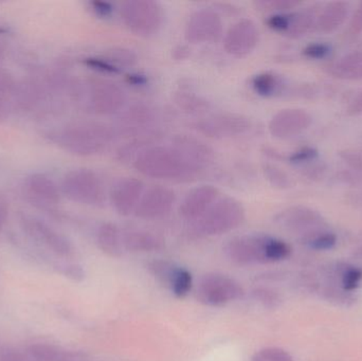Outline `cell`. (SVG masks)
<instances>
[{"label":"cell","mask_w":362,"mask_h":361,"mask_svg":"<svg viewBox=\"0 0 362 361\" xmlns=\"http://www.w3.org/2000/svg\"><path fill=\"white\" fill-rule=\"evenodd\" d=\"M176 103L189 112H199L208 108V103L204 100L185 93H181L176 97Z\"/></svg>","instance_id":"obj_36"},{"label":"cell","mask_w":362,"mask_h":361,"mask_svg":"<svg viewBox=\"0 0 362 361\" xmlns=\"http://www.w3.org/2000/svg\"><path fill=\"white\" fill-rule=\"evenodd\" d=\"M0 361H28L21 352L11 348H6L0 352Z\"/></svg>","instance_id":"obj_43"},{"label":"cell","mask_w":362,"mask_h":361,"mask_svg":"<svg viewBox=\"0 0 362 361\" xmlns=\"http://www.w3.org/2000/svg\"><path fill=\"white\" fill-rule=\"evenodd\" d=\"M194 126L206 137L225 139L247 133L251 129V121L243 114L221 112L198 121Z\"/></svg>","instance_id":"obj_11"},{"label":"cell","mask_w":362,"mask_h":361,"mask_svg":"<svg viewBox=\"0 0 362 361\" xmlns=\"http://www.w3.org/2000/svg\"><path fill=\"white\" fill-rule=\"evenodd\" d=\"M301 242L310 249L327 251L335 247L337 244V235L331 231L319 229L302 235Z\"/></svg>","instance_id":"obj_27"},{"label":"cell","mask_w":362,"mask_h":361,"mask_svg":"<svg viewBox=\"0 0 362 361\" xmlns=\"http://www.w3.org/2000/svg\"><path fill=\"white\" fill-rule=\"evenodd\" d=\"M303 55L310 59H327L332 52V47L327 42H310L308 46L304 47Z\"/></svg>","instance_id":"obj_38"},{"label":"cell","mask_w":362,"mask_h":361,"mask_svg":"<svg viewBox=\"0 0 362 361\" xmlns=\"http://www.w3.org/2000/svg\"><path fill=\"white\" fill-rule=\"evenodd\" d=\"M185 33L192 44L217 42L223 34V20L215 11L202 8L189 17Z\"/></svg>","instance_id":"obj_12"},{"label":"cell","mask_w":362,"mask_h":361,"mask_svg":"<svg viewBox=\"0 0 362 361\" xmlns=\"http://www.w3.org/2000/svg\"><path fill=\"white\" fill-rule=\"evenodd\" d=\"M350 4L346 1H332L321 11L316 19V29L322 33H332L346 23Z\"/></svg>","instance_id":"obj_22"},{"label":"cell","mask_w":362,"mask_h":361,"mask_svg":"<svg viewBox=\"0 0 362 361\" xmlns=\"http://www.w3.org/2000/svg\"><path fill=\"white\" fill-rule=\"evenodd\" d=\"M263 172L266 179L274 188L279 189V190H286L293 187L291 177L276 165L265 163L263 165Z\"/></svg>","instance_id":"obj_29"},{"label":"cell","mask_w":362,"mask_h":361,"mask_svg":"<svg viewBox=\"0 0 362 361\" xmlns=\"http://www.w3.org/2000/svg\"><path fill=\"white\" fill-rule=\"evenodd\" d=\"M123 247L131 252L159 251L165 247L163 237L144 229L132 228L122 230Z\"/></svg>","instance_id":"obj_21"},{"label":"cell","mask_w":362,"mask_h":361,"mask_svg":"<svg viewBox=\"0 0 362 361\" xmlns=\"http://www.w3.org/2000/svg\"><path fill=\"white\" fill-rule=\"evenodd\" d=\"M195 295L202 304L221 307L243 299L245 290L233 278L223 273H211L200 278Z\"/></svg>","instance_id":"obj_7"},{"label":"cell","mask_w":362,"mask_h":361,"mask_svg":"<svg viewBox=\"0 0 362 361\" xmlns=\"http://www.w3.org/2000/svg\"><path fill=\"white\" fill-rule=\"evenodd\" d=\"M253 300L259 302L267 309H276L281 304L280 295L276 290L267 288H257L251 292Z\"/></svg>","instance_id":"obj_30"},{"label":"cell","mask_w":362,"mask_h":361,"mask_svg":"<svg viewBox=\"0 0 362 361\" xmlns=\"http://www.w3.org/2000/svg\"><path fill=\"white\" fill-rule=\"evenodd\" d=\"M225 254L232 262L246 266L286 260L291 256V247L283 239L270 235H242L226 244Z\"/></svg>","instance_id":"obj_2"},{"label":"cell","mask_w":362,"mask_h":361,"mask_svg":"<svg viewBox=\"0 0 362 361\" xmlns=\"http://www.w3.org/2000/svg\"><path fill=\"white\" fill-rule=\"evenodd\" d=\"M319 158V150L313 146H305L291 153L288 157V161L291 165H306L314 162Z\"/></svg>","instance_id":"obj_37"},{"label":"cell","mask_w":362,"mask_h":361,"mask_svg":"<svg viewBox=\"0 0 362 361\" xmlns=\"http://www.w3.org/2000/svg\"><path fill=\"white\" fill-rule=\"evenodd\" d=\"M171 146L198 170L208 167L214 161L215 153L213 148L194 136L185 134L175 135L172 137Z\"/></svg>","instance_id":"obj_20"},{"label":"cell","mask_w":362,"mask_h":361,"mask_svg":"<svg viewBox=\"0 0 362 361\" xmlns=\"http://www.w3.org/2000/svg\"><path fill=\"white\" fill-rule=\"evenodd\" d=\"M349 32L352 35H358L362 32V2L359 4L358 8L353 15L352 19H351Z\"/></svg>","instance_id":"obj_42"},{"label":"cell","mask_w":362,"mask_h":361,"mask_svg":"<svg viewBox=\"0 0 362 361\" xmlns=\"http://www.w3.org/2000/svg\"><path fill=\"white\" fill-rule=\"evenodd\" d=\"M148 273L176 298L182 299L189 294L193 288L191 271L172 261L154 260L146 265Z\"/></svg>","instance_id":"obj_10"},{"label":"cell","mask_w":362,"mask_h":361,"mask_svg":"<svg viewBox=\"0 0 362 361\" xmlns=\"http://www.w3.org/2000/svg\"><path fill=\"white\" fill-rule=\"evenodd\" d=\"M85 65L90 67L91 69L97 70L102 73L118 74L120 73L121 69L117 67L115 64L108 59H100V57H88L85 59Z\"/></svg>","instance_id":"obj_40"},{"label":"cell","mask_w":362,"mask_h":361,"mask_svg":"<svg viewBox=\"0 0 362 361\" xmlns=\"http://www.w3.org/2000/svg\"><path fill=\"white\" fill-rule=\"evenodd\" d=\"M253 90L261 97H274L280 93L283 83L281 78L272 72H262L253 76L251 81Z\"/></svg>","instance_id":"obj_26"},{"label":"cell","mask_w":362,"mask_h":361,"mask_svg":"<svg viewBox=\"0 0 362 361\" xmlns=\"http://www.w3.org/2000/svg\"><path fill=\"white\" fill-rule=\"evenodd\" d=\"M355 256H356L357 258L362 259V247L356 250V254H355Z\"/></svg>","instance_id":"obj_47"},{"label":"cell","mask_w":362,"mask_h":361,"mask_svg":"<svg viewBox=\"0 0 362 361\" xmlns=\"http://www.w3.org/2000/svg\"><path fill=\"white\" fill-rule=\"evenodd\" d=\"M127 104V95L116 83L95 78L88 84V107L100 116L118 114Z\"/></svg>","instance_id":"obj_8"},{"label":"cell","mask_w":362,"mask_h":361,"mask_svg":"<svg viewBox=\"0 0 362 361\" xmlns=\"http://www.w3.org/2000/svg\"><path fill=\"white\" fill-rule=\"evenodd\" d=\"M91 8L93 12L100 17H110L114 12V6L112 2L103 0H93L91 1Z\"/></svg>","instance_id":"obj_41"},{"label":"cell","mask_w":362,"mask_h":361,"mask_svg":"<svg viewBox=\"0 0 362 361\" xmlns=\"http://www.w3.org/2000/svg\"><path fill=\"white\" fill-rule=\"evenodd\" d=\"M117 137L114 126L101 122H78L68 125L59 136L66 150L78 156L102 154Z\"/></svg>","instance_id":"obj_3"},{"label":"cell","mask_w":362,"mask_h":361,"mask_svg":"<svg viewBox=\"0 0 362 361\" xmlns=\"http://www.w3.org/2000/svg\"><path fill=\"white\" fill-rule=\"evenodd\" d=\"M62 190L70 201L82 205L102 207L105 203L104 182L91 170L78 169L69 172L64 177Z\"/></svg>","instance_id":"obj_6"},{"label":"cell","mask_w":362,"mask_h":361,"mask_svg":"<svg viewBox=\"0 0 362 361\" xmlns=\"http://www.w3.org/2000/svg\"><path fill=\"white\" fill-rule=\"evenodd\" d=\"M299 1L295 0H262V1L255 2V6L259 10L266 11V12L287 13L291 8L299 6Z\"/></svg>","instance_id":"obj_32"},{"label":"cell","mask_w":362,"mask_h":361,"mask_svg":"<svg viewBox=\"0 0 362 361\" xmlns=\"http://www.w3.org/2000/svg\"><path fill=\"white\" fill-rule=\"evenodd\" d=\"M358 203L359 205L362 206V192L358 194Z\"/></svg>","instance_id":"obj_48"},{"label":"cell","mask_w":362,"mask_h":361,"mask_svg":"<svg viewBox=\"0 0 362 361\" xmlns=\"http://www.w3.org/2000/svg\"><path fill=\"white\" fill-rule=\"evenodd\" d=\"M339 158L356 173L362 174L361 148H344L338 153Z\"/></svg>","instance_id":"obj_35"},{"label":"cell","mask_w":362,"mask_h":361,"mask_svg":"<svg viewBox=\"0 0 362 361\" xmlns=\"http://www.w3.org/2000/svg\"><path fill=\"white\" fill-rule=\"evenodd\" d=\"M176 194L172 189L154 186L144 191L135 215L141 220H153L168 215L173 209Z\"/></svg>","instance_id":"obj_16"},{"label":"cell","mask_w":362,"mask_h":361,"mask_svg":"<svg viewBox=\"0 0 362 361\" xmlns=\"http://www.w3.org/2000/svg\"><path fill=\"white\" fill-rule=\"evenodd\" d=\"M313 118L302 108H286L276 112L268 124L272 137L289 139L297 137L312 125Z\"/></svg>","instance_id":"obj_17"},{"label":"cell","mask_w":362,"mask_h":361,"mask_svg":"<svg viewBox=\"0 0 362 361\" xmlns=\"http://www.w3.org/2000/svg\"><path fill=\"white\" fill-rule=\"evenodd\" d=\"M121 20L127 30L140 37H150L160 30L163 10L153 0H129L120 8Z\"/></svg>","instance_id":"obj_5"},{"label":"cell","mask_w":362,"mask_h":361,"mask_svg":"<svg viewBox=\"0 0 362 361\" xmlns=\"http://www.w3.org/2000/svg\"><path fill=\"white\" fill-rule=\"evenodd\" d=\"M259 40V28L255 21L242 18L228 30L223 38V48L233 57H246L257 48Z\"/></svg>","instance_id":"obj_14"},{"label":"cell","mask_w":362,"mask_h":361,"mask_svg":"<svg viewBox=\"0 0 362 361\" xmlns=\"http://www.w3.org/2000/svg\"><path fill=\"white\" fill-rule=\"evenodd\" d=\"M219 199L218 189L213 186H200L187 193L181 201L180 214L183 220L195 223Z\"/></svg>","instance_id":"obj_19"},{"label":"cell","mask_w":362,"mask_h":361,"mask_svg":"<svg viewBox=\"0 0 362 361\" xmlns=\"http://www.w3.org/2000/svg\"><path fill=\"white\" fill-rule=\"evenodd\" d=\"M144 191V182L138 178L123 177L117 180L110 195L115 211L121 216L135 214Z\"/></svg>","instance_id":"obj_18"},{"label":"cell","mask_w":362,"mask_h":361,"mask_svg":"<svg viewBox=\"0 0 362 361\" xmlns=\"http://www.w3.org/2000/svg\"><path fill=\"white\" fill-rule=\"evenodd\" d=\"M21 225L27 235L37 243L46 246L57 256L68 258L74 254V245L70 239L44 220L34 216L23 215Z\"/></svg>","instance_id":"obj_9"},{"label":"cell","mask_w":362,"mask_h":361,"mask_svg":"<svg viewBox=\"0 0 362 361\" xmlns=\"http://www.w3.org/2000/svg\"><path fill=\"white\" fill-rule=\"evenodd\" d=\"M66 352L48 343H32L28 347L27 355L32 361H59Z\"/></svg>","instance_id":"obj_28"},{"label":"cell","mask_w":362,"mask_h":361,"mask_svg":"<svg viewBox=\"0 0 362 361\" xmlns=\"http://www.w3.org/2000/svg\"><path fill=\"white\" fill-rule=\"evenodd\" d=\"M274 223L285 230L301 232L302 235L322 229L325 218L320 212L308 206H293L279 212Z\"/></svg>","instance_id":"obj_13"},{"label":"cell","mask_w":362,"mask_h":361,"mask_svg":"<svg viewBox=\"0 0 362 361\" xmlns=\"http://www.w3.org/2000/svg\"><path fill=\"white\" fill-rule=\"evenodd\" d=\"M98 247L110 258H120L124 254L122 242V230L118 225L105 222L100 225L97 230Z\"/></svg>","instance_id":"obj_24"},{"label":"cell","mask_w":362,"mask_h":361,"mask_svg":"<svg viewBox=\"0 0 362 361\" xmlns=\"http://www.w3.org/2000/svg\"><path fill=\"white\" fill-rule=\"evenodd\" d=\"M138 173L161 180L189 182L199 170L172 146H155L144 148L133 161Z\"/></svg>","instance_id":"obj_1"},{"label":"cell","mask_w":362,"mask_h":361,"mask_svg":"<svg viewBox=\"0 0 362 361\" xmlns=\"http://www.w3.org/2000/svg\"><path fill=\"white\" fill-rule=\"evenodd\" d=\"M155 121L156 116L150 106L136 104L120 114L114 129L121 137H144L154 127Z\"/></svg>","instance_id":"obj_15"},{"label":"cell","mask_w":362,"mask_h":361,"mask_svg":"<svg viewBox=\"0 0 362 361\" xmlns=\"http://www.w3.org/2000/svg\"><path fill=\"white\" fill-rule=\"evenodd\" d=\"M327 73L344 81H362V51L348 53L327 67Z\"/></svg>","instance_id":"obj_23"},{"label":"cell","mask_w":362,"mask_h":361,"mask_svg":"<svg viewBox=\"0 0 362 361\" xmlns=\"http://www.w3.org/2000/svg\"><path fill=\"white\" fill-rule=\"evenodd\" d=\"M25 187L29 194L40 203L54 205L59 201V191L57 184L42 174H34L28 177Z\"/></svg>","instance_id":"obj_25"},{"label":"cell","mask_w":362,"mask_h":361,"mask_svg":"<svg viewBox=\"0 0 362 361\" xmlns=\"http://www.w3.org/2000/svg\"><path fill=\"white\" fill-rule=\"evenodd\" d=\"M108 59L121 69L122 67L135 65L137 63V55L129 49L117 48L110 51Z\"/></svg>","instance_id":"obj_33"},{"label":"cell","mask_w":362,"mask_h":361,"mask_svg":"<svg viewBox=\"0 0 362 361\" xmlns=\"http://www.w3.org/2000/svg\"><path fill=\"white\" fill-rule=\"evenodd\" d=\"M246 218V210L240 201L233 197H219L214 205L193 223L194 230L204 237H216L231 232Z\"/></svg>","instance_id":"obj_4"},{"label":"cell","mask_w":362,"mask_h":361,"mask_svg":"<svg viewBox=\"0 0 362 361\" xmlns=\"http://www.w3.org/2000/svg\"><path fill=\"white\" fill-rule=\"evenodd\" d=\"M251 361H295L293 356L281 348H264L253 354Z\"/></svg>","instance_id":"obj_31"},{"label":"cell","mask_w":362,"mask_h":361,"mask_svg":"<svg viewBox=\"0 0 362 361\" xmlns=\"http://www.w3.org/2000/svg\"><path fill=\"white\" fill-rule=\"evenodd\" d=\"M291 14L293 13H276L268 17L266 23L274 31L286 34L291 23Z\"/></svg>","instance_id":"obj_39"},{"label":"cell","mask_w":362,"mask_h":361,"mask_svg":"<svg viewBox=\"0 0 362 361\" xmlns=\"http://www.w3.org/2000/svg\"><path fill=\"white\" fill-rule=\"evenodd\" d=\"M6 218H8V208H6V203L0 201V231L2 230L4 224H6Z\"/></svg>","instance_id":"obj_45"},{"label":"cell","mask_w":362,"mask_h":361,"mask_svg":"<svg viewBox=\"0 0 362 361\" xmlns=\"http://www.w3.org/2000/svg\"><path fill=\"white\" fill-rule=\"evenodd\" d=\"M55 269L57 273L71 281L82 282L86 278V271L83 268L82 265L76 264V263H57Z\"/></svg>","instance_id":"obj_34"},{"label":"cell","mask_w":362,"mask_h":361,"mask_svg":"<svg viewBox=\"0 0 362 361\" xmlns=\"http://www.w3.org/2000/svg\"><path fill=\"white\" fill-rule=\"evenodd\" d=\"M129 83L134 85H144L146 83V78L144 76H140V74H132L129 78Z\"/></svg>","instance_id":"obj_46"},{"label":"cell","mask_w":362,"mask_h":361,"mask_svg":"<svg viewBox=\"0 0 362 361\" xmlns=\"http://www.w3.org/2000/svg\"><path fill=\"white\" fill-rule=\"evenodd\" d=\"M346 112L350 116H361L362 114V91L350 102Z\"/></svg>","instance_id":"obj_44"}]
</instances>
